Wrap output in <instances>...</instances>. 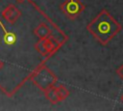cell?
Masks as SVG:
<instances>
[{
	"mask_svg": "<svg viewBox=\"0 0 123 111\" xmlns=\"http://www.w3.org/2000/svg\"><path fill=\"white\" fill-rule=\"evenodd\" d=\"M120 28V24L107 11H102L87 25V30L103 44L109 42L119 32Z\"/></svg>",
	"mask_w": 123,
	"mask_h": 111,
	"instance_id": "obj_1",
	"label": "cell"
},
{
	"mask_svg": "<svg viewBox=\"0 0 123 111\" xmlns=\"http://www.w3.org/2000/svg\"><path fill=\"white\" fill-rule=\"evenodd\" d=\"M62 11L70 18H75L85 9L84 4L80 0H66L61 6Z\"/></svg>",
	"mask_w": 123,
	"mask_h": 111,
	"instance_id": "obj_2",
	"label": "cell"
},
{
	"mask_svg": "<svg viewBox=\"0 0 123 111\" xmlns=\"http://www.w3.org/2000/svg\"><path fill=\"white\" fill-rule=\"evenodd\" d=\"M20 15H21L20 10L12 4L7 6L2 12V17L10 24H14L17 21V19L20 17Z\"/></svg>",
	"mask_w": 123,
	"mask_h": 111,
	"instance_id": "obj_3",
	"label": "cell"
},
{
	"mask_svg": "<svg viewBox=\"0 0 123 111\" xmlns=\"http://www.w3.org/2000/svg\"><path fill=\"white\" fill-rule=\"evenodd\" d=\"M35 47L39 54L46 55L54 49V43L49 38L39 39V41L35 44Z\"/></svg>",
	"mask_w": 123,
	"mask_h": 111,
	"instance_id": "obj_4",
	"label": "cell"
},
{
	"mask_svg": "<svg viewBox=\"0 0 123 111\" xmlns=\"http://www.w3.org/2000/svg\"><path fill=\"white\" fill-rule=\"evenodd\" d=\"M34 34L39 39H46L50 37L51 30L45 23H40L34 29Z\"/></svg>",
	"mask_w": 123,
	"mask_h": 111,
	"instance_id": "obj_5",
	"label": "cell"
},
{
	"mask_svg": "<svg viewBox=\"0 0 123 111\" xmlns=\"http://www.w3.org/2000/svg\"><path fill=\"white\" fill-rule=\"evenodd\" d=\"M45 97L46 98L52 102V103H57L59 102V98L57 96V92H56V87H49L48 89H46L45 91Z\"/></svg>",
	"mask_w": 123,
	"mask_h": 111,
	"instance_id": "obj_6",
	"label": "cell"
},
{
	"mask_svg": "<svg viewBox=\"0 0 123 111\" xmlns=\"http://www.w3.org/2000/svg\"><path fill=\"white\" fill-rule=\"evenodd\" d=\"M56 92H57V96H58L59 101L65 99L68 97V95H69L68 90L64 86H62V85H60L59 87H56Z\"/></svg>",
	"mask_w": 123,
	"mask_h": 111,
	"instance_id": "obj_7",
	"label": "cell"
},
{
	"mask_svg": "<svg viewBox=\"0 0 123 111\" xmlns=\"http://www.w3.org/2000/svg\"><path fill=\"white\" fill-rule=\"evenodd\" d=\"M16 41V37L13 33H7L5 36H4V42L6 44L8 45H12Z\"/></svg>",
	"mask_w": 123,
	"mask_h": 111,
	"instance_id": "obj_8",
	"label": "cell"
},
{
	"mask_svg": "<svg viewBox=\"0 0 123 111\" xmlns=\"http://www.w3.org/2000/svg\"><path fill=\"white\" fill-rule=\"evenodd\" d=\"M116 73L118 74V76H119L121 79H123V65H121V66L116 69Z\"/></svg>",
	"mask_w": 123,
	"mask_h": 111,
	"instance_id": "obj_9",
	"label": "cell"
},
{
	"mask_svg": "<svg viewBox=\"0 0 123 111\" xmlns=\"http://www.w3.org/2000/svg\"><path fill=\"white\" fill-rule=\"evenodd\" d=\"M3 67H4V62H3V61L0 59V70L2 69V68H3Z\"/></svg>",
	"mask_w": 123,
	"mask_h": 111,
	"instance_id": "obj_10",
	"label": "cell"
},
{
	"mask_svg": "<svg viewBox=\"0 0 123 111\" xmlns=\"http://www.w3.org/2000/svg\"><path fill=\"white\" fill-rule=\"evenodd\" d=\"M121 100H122V101H123V95H122V96H121Z\"/></svg>",
	"mask_w": 123,
	"mask_h": 111,
	"instance_id": "obj_11",
	"label": "cell"
},
{
	"mask_svg": "<svg viewBox=\"0 0 123 111\" xmlns=\"http://www.w3.org/2000/svg\"><path fill=\"white\" fill-rule=\"evenodd\" d=\"M18 1H22V0H18Z\"/></svg>",
	"mask_w": 123,
	"mask_h": 111,
	"instance_id": "obj_12",
	"label": "cell"
}]
</instances>
